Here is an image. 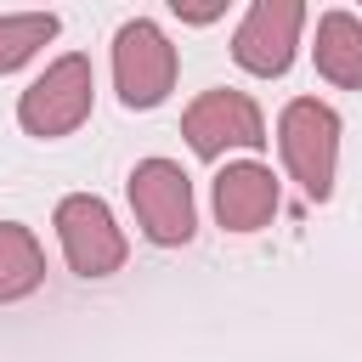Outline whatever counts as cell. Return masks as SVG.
<instances>
[{"instance_id": "obj_4", "label": "cell", "mask_w": 362, "mask_h": 362, "mask_svg": "<svg viewBox=\"0 0 362 362\" xmlns=\"http://www.w3.org/2000/svg\"><path fill=\"white\" fill-rule=\"evenodd\" d=\"M175 45L164 40V28L153 17H130L119 34H113V85H119V102L130 113H147L158 107L170 90H175Z\"/></svg>"}, {"instance_id": "obj_5", "label": "cell", "mask_w": 362, "mask_h": 362, "mask_svg": "<svg viewBox=\"0 0 362 362\" xmlns=\"http://www.w3.org/2000/svg\"><path fill=\"white\" fill-rule=\"evenodd\" d=\"M51 226H57V243H62L74 277H113V272L124 266V255H130L113 209H107L96 192H68V198L57 204V221H51Z\"/></svg>"}, {"instance_id": "obj_10", "label": "cell", "mask_w": 362, "mask_h": 362, "mask_svg": "<svg viewBox=\"0 0 362 362\" xmlns=\"http://www.w3.org/2000/svg\"><path fill=\"white\" fill-rule=\"evenodd\" d=\"M40 283H45V255H40V238H34L23 221H0V305L28 300Z\"/></svg>"}, {"instance_id": "obj_2", "label": "cell", "mask_w": 362, "mask_h": 362, "mask_svg": "<svg viewBox=\"0 0 362 362\" xmlns=\"http://www.w3.org/2000/svg\"><path fill=\"white\" fill-rule=\"evenodd\" d=\"M90 102H96V68H90V57L68 51L17 96V124L40 141H57L90 119Z\"/></svg>"}, {"instance_id": "obj_12", "label": "cell", "mask_w": 362, "mask_h": 362, "mask_svg": "<svg viewBox=\"0 0 362 362\" xmlns=\"http://www.w3.org/2000/svg\"><path fill=\"white\" fill-rule=\"evenodd\" d=\"M221 11H226V6H181V0H175V17H181V23H215Z\"/></svg>"}, {"instance_id": "obj_1", "label": "cell", "mask_w": 362, "mask_h": 362, "mask_svg": "<svg viewBox=\"0 0 362 362\" xmlns=\"http://www.w3.org/2000/svg\"><path fill=\"white\" fill-rule=\"evenodd\" d=\"M277 147H283V164L300 181V192L311 204H328L334 170H339V113L317 96H294L277 113Z\"/></svg>"}, {"instance_id": "obj_3", "label": "cell", "mask_w": 362, "mask_h": 362, "mask_svg": "<svg viewBox=\"0 0 362 362\" xmlns=\"http://www.w3.org/2000/svg\"><path fill=\"white\" fill-rule=\"evenodd\" d=\"M130 209L147 243L158 249H181L198 232V204H192V181L175 158H141L130 170Z\"/></svg>"}, {"instance_id": "obj_7", "label": "cell", "mask_w": 362, "mask_h": 362, "mask_svg": "<svg viewBox=\"0 0 362 362\" xmlns=\"http://www.w3.org/2000/svg\"><path fill=\"white\" fill-rule=\"evenodd\" d=\"M181 136L198 158H221L226 147H260L266 119H260L255 96H243V90H204L181 113Z\"/></svg>"}, {"instance_id": "obj_9", "label": "cell", "mask_w": 362, "mask_h": 362, "mask_svg": "<svg viewBox=\"0 0 362 362\" xmlns=\"http://www.w3.org/2000/svg\"><path fill=\"white\" fill-rule=\"evenodd\" d=\"M317 74L339 90L362 85V17L356 11H322L317 17Z\"/></svg>"}, {"instance_id": "obj_11", "label": "cell", "mask_w": 362, "mask_h": 362, "mask_svg": "<svg viewBox=\"0 0 362 362\" xmlns=\"http://www.w3.org/2000/svg\"><path fill=\"white\" fill-rule=\"evenodd\" d=\"M57 11H6L0 17V74H17L40 45L57 40Z\"/></svg>"}, {"instance_id": "obj_6", "label": "cell", "mask_w": 362, "mask_h": 362, "mask_svg": "<svg viewBox=\"0 0 362 362\" xmlns=\"http://www.w3.org/2000/svg\"><path fill=\"white\" fill-rule=\"evenodd\" d=\"M300 28H305V6L300 0H255L232 34V62L255 79H277L288 74L294 62V45H300Z\"/></svg>"}, {"instance_id": "obj_8", "label": "cell", "mask_w": 362, "mask_h": 362, "mask_svg": "<svg viewBox=\"0 0 362 362\" xmlns=\"http://www.w3.org/2000/svg\"><path fill=\"white\" fill-rule=\"evenodd\" d=\"M272 215H277V175L266 164L243 158L215 175V221L226 232H260Z\"/></svg>"}]
</instances>
